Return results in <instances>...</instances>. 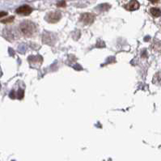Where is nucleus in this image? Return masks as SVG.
<instances>
[{"instance_id":"nucleus-1","label":"nucleus","mask_w":161,"mask_h":161,"mask_svg":"<svg viewBox=\"0 0 161 161\" xmlns=\"http://www.w3.org/2000/svg\"><path fill=\"white\" fill-rule=\"evenodd\" d=\"M21 32H23V35L30 37L36 32V25L29 20H24L20 25Z\"/></svg>"},{"instance_id":"nucleus-2","label":"nucleus","mask_w":161,"mask_h":161,"mask_svg":"<svg viewBox=\"0 0 161 161\" xmlns=\"http://www.w3.org/2000/svg\"><path fill=\"white\" fill-rule=\"evenodd\" d=\"M61 18V13L59 12H52L48 13L45 16V20L51 23H54L59 22Z\"/></svg>"},{"instance_id":"nucleus-3","label":"nucleus","mask_w":161,"mask_h":161,"mask_svg":"<svg viewBox=\"0 0 161 161\" xmlns=\"http://www.w3.org/2000/svg\"><path fill=\"white\" fill-rule=\"evenodd\" d=\"M79 20L85 24H91L95 20V15L91 13H83L81 15Z\"/></svg>"},{"instance_id":"nucleus-4","label":"nucleus","mask_w":161,"mask_h":161,"mask_svg":"<svg viewBox=\"0 0 161 161\" xmlns=\"http://www.w3.org/2000/svg\"><path fill=\"white\" fill-rule=\"evenodd\" d=\"M32 12V8L31 7H29V5H23V6H21L20 7H18L16 9L15 12L19 14V15H30Z\"/></svg>"},{"instance_id":"nucleus-5","label":"nucleus","mask_w":161,"mask_h":161,"mask_svg":"<svg viewBox=\"0 0 161 161\" xmlns=\"http://www.w3.org/2000/svg\"><path fill=\"white\" fill-rule=\"evenodd\" d=\"M140 7V4L137 0H130L129 3L125 6V8L128 11H136Z\"/></svg>"},{"instance_id":"nucleus-6","label":"nucleus","mask_w":161,"mask_h":161,"mask_svg":"<svg viewBox=\"0 0 161 161\" xmlns=\"http://www.w3.org/2000/svg\"><path fill=\"white\" fill-rule=\"evenodd\" d=\"M151 14L154 16V17H160L161 15V11L160 9L156 8V7H152L150 10Z\"/></svg>"},{"instance_id":"nucleus-7","label":"nucleus","mask_w":161,"mask_h":161,"mask_svg":"<svg viewBox=\"0 0 161 161\" xmlns=\"http://www.w3.org/2000/svg\"><path fill=\"white\" fill-rule=\"evenodd\" d=\"M153 83L155 84H161V72H158L153 78Z\"/></svg>"},{"instance_id":"nucleus-8","label":"nucleus","mask_w":161,"mask_h":161,"mask_svg":"<svg viewBox=\"0 0 161 161\" xmlns=\"http://www.w3.org/2000/svg\"><path fill=\"white\" fill-rule=\"evenodd\" d=\"M99 8H100L101 11H107V10L110 8V5H108L107 3H104V4H101V5L99 6Z\"/></svg>"},{"instance_id":"nucleus-9","label":"nucleus","mask_w":161,"mask_h":161,"mask_svg":"<svg viewBox=\"0 0 161 161\" xmlns=\"http://www.w3.org/2000/svg\"><path fill=\"white\" fill-rule=\"evenodd\" d=\"M14 16H10L9 18H7V19H6V20H1V22L3 23H11V22H12V21L14 20Z\"/></svg>"},{"instance_id":"nucleus-10","label":"nucleus","mask_w":161,"mask_h":161,"mask_svg":"<svg viewBox=\"0 0 161 161\" xmlns=\"http://www.w3.org/2000/svg\"><path fill=\"white\" fill-rule=\"evenodd\" d=\"M57 6L59 7H65L67 6L66 1L62 0V1H61V2H59V3H58V4H57Z\"/></svg>"},{"instance_id":"nucleus-11","label":"nucleus","mask_w":161,"mask_h":161,"mask_svg":"<svg viewBox=\"0 0 161 161\" xmlns=\"http://www.w3.org/2000/svg\"><path fill=\"white\" fill-rule=\"evenodd\" d=\"M7 15V13L6 12H0V18L3 17V16H5Z\"/></svg>"},{"instance_id":"nucleus-12","label":"nucleus","mask_w":161,"mask_h":161,"mask_svg":"<svg viewBox=\"0 0 161 161\" xmlns=\"http://www.w3.org/2000/svg\"><path fill=\"white\" fill-rule=\"evenodd\" d=\"M148 1H150L151 3H157L159 2V0H148Z\"/></svg>"}]
</instances>
